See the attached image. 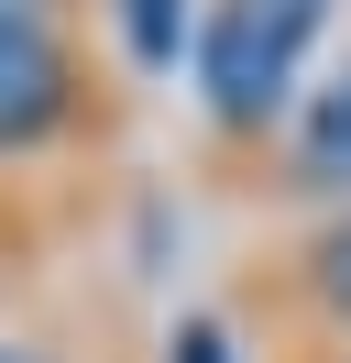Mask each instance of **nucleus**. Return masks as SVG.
I'll use <instances>...</instances> for the list:
<instances>
[{"label":"nucleus","instance_id":"f257e3e1","mask_svg":"<svg viewBox=\"0 0 351 363\" xmlns=\"http://www.w3.org/2000/svg\"><path fill=\"white\" fill-rule=\"evenodd\" d=\"M329 11L340 0H209L197 11V121H209L219 143H253V155H275L285 111L307 99V55H318Z\"/></svg>","mask_w":351,"mask_h":363},{"label":"nucleus","instance_id":"f03ea898","mask_svg":"<svg viewBox=\"0 0 351 363\" xmlns=\"http://www.w3.org/2000/svg\"><path fill=\"white\" fill-rule=\"evenodd\" d=\"M110 121V77L66 23H0V165H33L55 143H88Z\"/></svg>","mask_w":351,"mask_h":363},{"label":"nucleus","instance_id":"7ed1b4c3","mask_svg":"<svg viewBox=\"0 0 351 363\" xmlns=\"http://www.w3.org/2000/svg\"><path fill=\"white\" fill-rule=\"evenodd\" d=\"M253 297L297 341H351V209H318L297 242H275L253 264Z\"/></svg>","mask_w":351,"mask_h":363},{"label":"nucleus","instance_id":"20e7f679","mask_svg":"<svg viewBox=\"0 0 351 363\" xmlns=\"http://www.w3.org/2000/svg\"><path fill=\"white\" fill-rule=\"evenodd\" d=\"M263 187L307 209H351V55L329 77H307V99L285 111L275 155H263Z\"/></svg>","mask_w":351,"mask_h":363},{"label":"nucleus","instance_id":"39448f33","mask_svg":"<svg viewBox=\"0 0 351 363\" xmlns=\"http://www.w3.org/2000/svg\"><path fill=\"white\" fill-rule=\"evenodd\" d=\"M110 23H121L132 77H176V55L197 45V11H187V0H110Z\"/></svg>","mask_w":351,"mask_h":363},{"label":"nucleus","instance_id":"423d86ee","mask_svg":"<svg viewBox=\"0 0 351 363\" xmlns=\"http://www.w3.org/2000/svg\"><path fill=\"white\" fill-rule=\"evenodd\" d=\"M165 363H241V341H231L219 308H187V319L165 330Z\"/></svg>","mask_w":351,"mask_h":363},{"label":"nucleus","instance_id":"0eeeda50","mask_svg":"<svg viewBox=\"0 0 351 363\" xmlns=\"http://www.w3.org/2000/svg\"><path fill=\"white\" fill-rule=\"evenodd\" d=\"M33 253V231H22V209H0V286H11V264Z\"/></svg>","mask_w":351,"mask_h":363},{"label":"nucleus","instance_id":"6e6552de","mask_svg":"<svg viewBox=\"0 0 351 363\" xmlns=\"http://www.w3.org/2000/svg\"><path fill=\"white\" fill-rule=\"evenodd\" d=\"M0 363H66L55 341H33V330H0Z\"/></svg>","mask_w":351,"mask_h":363},{"label":"nucleus","instance_id":"1a4fd4ad","mask_svg":"<svg viewBox=\"0 0 351 363\" xmlns=\"http://www.w3.org/2000/svg\"><path fill=\"white\" fill-rule=\"evenodd\" d=\"M66 0H0V23H55Z\"/></svg>","mask_w":351,"mask_h":363},{"label":"nucleus","instance_id":"9d476101","mask_svg":"<svg viewBox=\"0 0 351 363\" xmlns=\"http://www.w3.org/2000/svg\"><path fill=\"white\" fill-rule=\"evenodd\" d=\"M285 363H351V341H297Z\"/></svg>","mask_w":351,"mask_h":363}]
</instances>
